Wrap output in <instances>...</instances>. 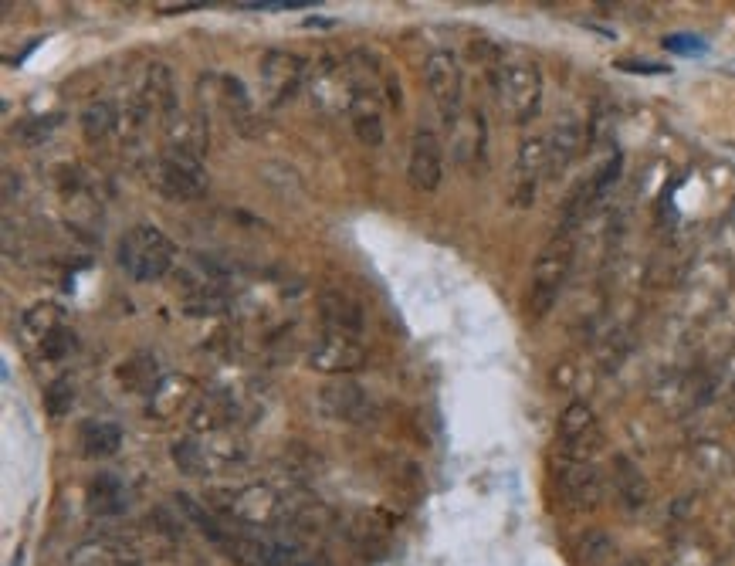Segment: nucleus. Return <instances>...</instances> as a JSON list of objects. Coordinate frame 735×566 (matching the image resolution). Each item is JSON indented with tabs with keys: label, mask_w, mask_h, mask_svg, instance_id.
<instances>
[{
	"label": "nucleus",
	"mask_w": 735,
	"mask_h": 566,
	"mask_svg": "<svg viewBox=\"0 0 735 566\" xmlns=\"http://www.w3.org/2000/svg\"><path fill=\"white\" fill-rule=\"evenodd\" d=\"M495 102L512 123H529L542 106V72L522 55H505L495 65Z\"/></svg>",
	"instance_id": "obj_1"
},
{
	"label": "nucleus",
	"mask_w": 735,
	"mask_h": 566,
	"mask_svg": "<svg viewBox=\"0 0 735 566\" xmlns=\"http://www.w3.org/2000/svg\"><path fill=\"white\" fill-rule=\"evenodd\" d=\"M119 265L126 268L129 278L136 282H156L170 272L173 258H177V248L173 241L166 238L160 228L153 224H136L133 231H126L119 238V251H116Z\"/></svg>",
	"instance_id": "obj_2"
},
{
	"label": "nucleus",
	"mask_w": 735,
	"mask_h": 566,
	"mask_svg": "<svg viewBox=\"0 0 735 566\" xmlns=\"http://www.w3.org/2000/svg\"><path fill=\"white\" fill-rule=\"evenodd\" d=\"M573 268V234L556 231V238L539 251L536 265H532V282H529V316L542 319L549 316V309L556 306L559 292H563L566 278Z\"/></svg>",
	"instance_id": "obj_3"
},
{
	"label": "nucleus",
	"mask_w": 735,
	"mask_h": 566,
	"mask_svg": "<svg viewBox=\"0 0 735 566\" xmlns=\"http://www.w3.org/2000/svg\"><path fill=\"white\" fill-rule=\"evenodd\" d=\"M153 184L170 200H197L207 194V170L204 160L177 146H166L153 167Z\"/></svg>",
	"instance_id": "obj_4"
},
{
	"label": "nucleus",
	"mask_w": 735,
	"mask_h": 566,
	"mask_svg": "<svg viewBox=\"0 0 735 566\" xmlns=\"http://www.w3.org/2000/svg\"><path fill=\"white\" fill-rule=\"evenodd\" d=\"M285 505L268 485H248V489L234 492V499L224 505V522L234 529H271L282 519Z\"/></svg>",
	"instance_id": "obj_5"
},
{
	"label": "nucleus",
	"mask_w": 735,
	"mask_h": 566,
	"mask_svg": "<svg viewBox=\"0 0 735 566\" xmlns=\"http://www.w3.org/2000/svg\"><path fill=\"white\" fill-rule=\"evenodd\" d=\"M559 448L570 461H590L600 448V428L590 404L576 400L559 417Z\"/></svg>",
	"instance_id": "obj_6"
},
{
	"label": "nucleus",
	"mask_w": 735,
	"mask_h": 566,
	"mask_svg": "<svg viewBox=\"0 0 735 566\" xmlns=\"http://www.w3.org/2000/svg\"><path fill=\"white\" fill-rule=\"evenodd\" d=\"M424 78H427V92L437 102L441 116L454 123L458 119V106H461V65L451 51H434L424 65Z\"/></svg>",
	"instance_id": "obj_7"
},
{
	"label": "nucleus",
	"mask_w": 735,
	"mask_h": 566,
	"mask_svg": "<svg viewBox=\"0 0 735 566\" xmlns=\"http://www.w3.org/2000/svg\"><path fill=\"white\" fill-rule=\"evenodd\" d=\"M319 407H322V414L336 417V421L360 424V421H366V417H370L373 400H370V394H366V390L353 377H332L326 387H322Z\"/></svg>",
	"instance_id": "obj_8"
},
{
	"label": "nucleus",
	"mask_w": 735,
	"mask_h": 566,
	"mask_svg": "<svg viewBox=\"0 0 735 566\" xmlns=\"http://www.w3.org/2000/svg\"><path fill=\"white\" fill-rule=\"evenodd\" d=\"M407 177H410V187L420 190V194H431V190L441 187L444 153H441V139H437L431 129H417L414 133L410 160H407Z\"/></svg>",
	"instance_id": "obj_9"
},
{
	"label": "nucleus",
	"mask_w": 735,
	"mask_h": 566,
	"mask_svg": "<svg viewBox=\"0 0 735 566\" xmlns=\"http://www.w3.org/2000/svg\"><path fill=\"white\" fill-rule=\"evenodd\" d=\"M366 363V353L360 339H349L339 333H326L309 353V367L329 377H349L353 370H360Z\"/></svg>",
	"instance_id": "obj_10"
},
{
	"label": "nucleus",
	"mask_w": 735,
	"mask_h": 566,
	"mask_svg": "<svg viewBox=\"0 0 735 566\" xmlns=\"http://www.w3.org/2000/svg\"><path fill=\"white\" fill-rule=\"evenodd\" d=\"M261 89L268 95V106H282V102L292 99L302 85L305 65L299 55H288V51H268L261 58Z\"/></svg>",
	"instance_id": "obj_11"
},
{
	"label": "nucleus",
	"mask_w": 735,
	"mask_h": 566,
	"mask_svg": "<svg viewBox=\"0 0 735 566\" xmlns=\"http://www.w3.org/2000/svg\"><path fill=\"white\" fill-rule=\"evenodd\" d=\"M559 489H563V499L570 502L573 509H593V505H600L603 478L593 461L566 458V465L559 468Z\"/></svg>",
	"instance_id": "obj_12"
},
{
	"label": "nucleus",
	"mask_w": 735,
	"mask_h": 566,
	"mask_svg": "<svg viewBox=\"0 0 735 566\" xmlns=\"http://www.w3.org/2000/svg\"><path fill=\"white\" fill-rule=\"evenodd\" d=\"M319 312H322V322H326V333H339V336L356 339L366 326L363 306L353 299V295H346L343 289L322 292L319 295Z\"/></svg>",
	"instance_id": "obj_13"
},
{
	"label": "nucleus",
	"mask_w": 735,
	"mask_h": 566,
	"mask_svg": "<svg viewBox=\"0 0 735 566\" xmlns=\"http://www.w3.org/2000/svg\"><path fill=\"white\" fill-rule=\"evenodd\" d=\"M143 109L160 116L163 123H170L177 116V92H173V78L166 72V65H150L146 72V89H143Z\"/></svg>",
	"instance_id": "obj_14"
},
{
	"label": "nucleus",
	"mask_w": 735,
	"mask_h": 566,
	"mask_svg": "<svg viewBox=\"0 0 735 566\" xmlns=\"http://www.w3.org/2000/svg\"><path fill=\"white\" fill-rule=\"evenodd\" d=\"M542 170H549V146L546 139H525L519 150V204L525 207L536 194V184L542 177Z\"/></svg>",
	"instance_id": "obj_15"
},
{
	"label": "nucleus",
	"mask_w": 735,
	"mask_h": 566,
	"mask_svg": "<svg viewBox=\"0 0 735 566\" xmlns=\"http://www.w3.org/2000/svg\"><path fill=\"white\" fill-rule=\"evenodd\" d=\"M712 272V261H705L702 268H698V272H691V278H688V306L691 309H712L715 302L722 299V292H725V278H729V268H719V272L715 275H708Z\"/></svg>",
	"instance_id": "obj_16"
},
{
	"label": "nucleus",
	"mask_w": 735,
	"mask_h": 566,
	"mask_svg": "<svg viewBox=\"0 0 735 566\" xmlns=\"http://www.w3.org/2000/svg\"><path fill=\"white\" fill-rule=\"evenodd\" d=\"M65 326V312H61V306H55V302H38V306H31L28 312H24L21 319V333H24V343H41L58 333V329Z\"/></svg>",
	"instance_id": "obj_17"
},
{
	"label": "nucleus",
	"mask_w": 735,
	"mask_h": 566,
	"mask_svg": "<svg viewBox=\"0 0 735 566\" xmlns=\"http://www.w3.org/2000/svg\"><path fill=\"white\" fill-rule=\"evenodd\" d=\"M78 438H82V451L89 458H109V455H116V451H119L122 428H119V424H112V421H85Z\"/></svg>",
	"instance_id": "obj_18"
},
{
	"label": "nucleus",
	"mask_w": 735,
	"mask_h": 566,
	"mask_svg": "<svg viewBox=\"0 0 735 566\" xmlns=\"http://www.w3.org/2000/svg\"><path fill=\"white\" fill-rule=\"evenodd\" d=\"M580 143H583V129L573 123H559L556 129H553V136H549V170L553 173H559V170H566L573 163V156L580 153Z\"/></svg>",
	"instance_id": "obj_19"
},
{
	"label": "nucleus",
	"mask_w": 735,
	"mask_h": 566,
	"mask_svg": "<svg viewBox=\"0 0 735 566\" xmlns=\"http://www.w3.org/2000/svg\"><path fill=\"white\" fill-rule=\"evenodd\" d=\"M89 505L95 516H102V519L119 516V512L126 509V485H122L116 475H99L92 482Z\"/></svg>",
	"instance_id": "obj_20"
},
{
	"label": "nucleus",
	"mask_w": 735,
	"mask_h": 566,
	"mask_svg": "<svg viewBox=\"0 0 735 566\" xmlns=\"http://www.w3.org/2000/svg\"><path fill=\"white\" fill-rule=\"evenodd\" d=\"M190 380L187 377H163L156 387L150 390V414L156 417H170L183 407V400L190 397Z\"/></svg>",
	"instance_id": "obj_21"
},
{
	"label": "nucleus",
	"mask_w": 735,
	"mask_h": 566,
	"mask_svg": "<svg viewBox=\"0 0 735 566\" xmlns=\"http://www.w3.org/2000/svg\"><path fill=\"white\" fill-rule=\"evenodd\" d=\"M133 556L126 553V546L112 543V539H95V543H82L72 553V566H122Z\"/></svg>",
	"instance_id": "obj_22"
},
{
	"label": "nucleus",
	"mask_w": 735,
	"mask_h": 566,
	"mask_svg": "<svg viewBox=\"0 0 735 566\" xmlns=\"http://www.w3.org/2000/svg\"><path fill=\"white\" fill-rule=\"evenodd\" d=\"M112 126H116V109H112L109 102L99 99L82 109V133L89 143H102V139L112 133Z\"/></svg>",
	"instance_id": "obj_23"
},
{
	"label": "nucleus",
	"mask_w": 735,
	"mask_h": 566,
	"mask_svg": "<svg viewBox=\"0 0 735 566\" xmlns=\"http://www.w3.org/2000/svg\"><path fill=\"white\" fill-rule=\"evenodd\" d=\"M170 455H173V465H177L183 475H194V478L207 475L210 461H207V451H204V444H200V441H194V438L173 441Z\"/></svg>",
	"instance_id": "obj_24"
},
{
	"label": "nucleus",
	"mask_w": 735,
	"mask_h": 566,
	"mask_svg": "<svg viewBox=\"0 0 735 566\" xmlns=\"http://www.w3.org/2000/svg\"><path fill=\"white\" fill-rule=\"evenodd\" d=\"M119 380L126 383L129 390H153L156 383V360L153 356H133L119 367Z\"/></svg>",
	"instance_id": "obj_25"
},
{
	"label": "nucleus",
	"mask_w": 735,
	"mask_h": 566,
	"mask_svg": "<svg viewBox=\"0 0 735 566\" xmlns=\"http://www.w3.org/2000/svg\"><path fill=\"white\" fill-rule=\"evenodd\" d=\"M75 397H78L75 380L68 377V373H61V377L51 380V383H48V390H45V411H48L51 417H65L68 411H72Z\"/></svg>",
	"instance_id": "obj_26"
},
{
	"label": "nucleus",
	"mask_w": 735,
	"mask_h": 566,
	"mask_svg": "<svg viewBox=\"0 0 735 566\" xmlns=\"http://www.w3.org/2000/svg\"><path fill=\"white\" fill-rule=\"evenodd\" d=\"M353 129H356V136H360V143L380 146L383 143V116H380V109L356 102V106H353Z\"/></svg>",
	"instance_id": "obj_27"
},
{
	"label": "nucleus",
	"mask_w": 735,
	"mask_h": 566,
	"mask_svg": "<svg viewBox=\"0 0 735 566\" xmlns=\"http://www.w3.org/2000/svg\"><path fill=\"white\" fill-rule=\"evenodd\" d=\"M227 421H231V404H227V397H221V394H210L194 411V428L197 431H217Z\"/></svg>",
	"instance_id": "obj_28"
},
{
	"label": "nucleus",
	"mask_w": 735,
	"mask_h": 566,
	"mask_svg": "<svg viewBox=\"0 0 735 566\" xmlns=\"http://www.w3.org/2000/svg\"><path fill=\"white\" fill-rule=\"evenodd\" d=\"M617 485H620V495L627 499V505H641L647 499V485L641 472H637L634 465H630L627 458H617Z\"/></svg>",
	"instance_id": "obj_29"
},
{
	"label": "nucleus",
	"mask_w": 735,
	"mask_h": 566,
	"mask_svg": "<svg viewBox=\"0 0 735 566\" xmlns=\"http://www.w3.org/2000/svg\"><path fill=\"white\" fill-rule=\"evenodd\" d=\"M275 566H329V560L322 553H309L305 546L275 539Z\"/></svg>",
	"instance_id": "obj_30"
},
{
	"label": "nucleus",
	"mask_w": 735,
	"mask_h": 566,
	"mask_svg": "<svg viewBox=\"0 0 735 566\" xmlns=\"http://www.w3.org/2000/svg\"><path fill=\"white\" fill-rule=\"evenodd\" d=\"M481 139H485V126H481V119L471 112V133H465V126L458 123V129H454V143H458V156L461 160H475V156L481 153Z\"/></svg>",
	"instance_id": "obj_31"
},
{
	"label": "nucleus",
	"mask_w": 735,
	"mask_h": 566,
	"mask_svg": "<svg viewBox=\"0 0 735 566\" xmlns=\"http://www.w3.org/2000/svg\"><path fill=\"white\" fill-rule=\"evenodd\" d=\"M224 95H227V109H231V119H238V126L248 129L251 119V99L244 92V85L238 78H224Z\"/></svg>",
	"instance_id": "obj_32"
},
{
	"label": "nucleus",
	"mask_w": 735,
	"mask_h": 566,
	"mask_svg": "<svg viewBox=\"0 0 735 566\" xmlns=\"http://www.w3.org/2000/svg\"><path fill=\"white\" fill-rule=\"evenodd\" d=\"M75 350V333L68 326H61L58 333H51L45 343H41V356H45V360H65L68 353Z\"/></svg>",
	"instance_id": "obj_33"
},
{
	"label": "nucleus",
	"mask_w": 735,
	"mask_h": 566,
	"mask_svg": "<svg viewBox=\"0 0 735 566\" xmlns=\"http://www.w3.org/2000/svg\"><path fill=\"white\" fill-rule=\"evenodd\" d=\"M664 48L678 51V55H702L705 41L695 38V34H671V38H664Z\"/></svg>",
	"instance_id": "obj_34"
}]
</instances>
